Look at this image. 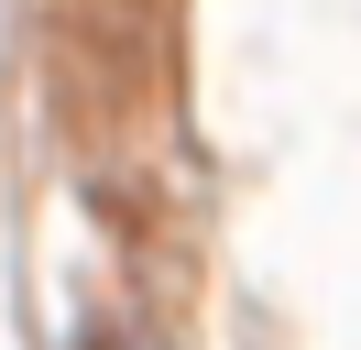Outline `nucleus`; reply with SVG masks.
Segmentation results:
<instances>
[{
  "mask_svg": "<svg viewBox=\"0 0 361 350\" xmlns=\"http://www.w3.org/2000/svg\"><path fill=\"white\" fill-rule=\"evenodd\" d=\"M121 350H142V339H121Z\"/></svg>",
  "mask_w": 361,
  "mask_h": 350,
  "instance_id": "f257e3e1",
  "label": "nucleus"
}]
</instances>
